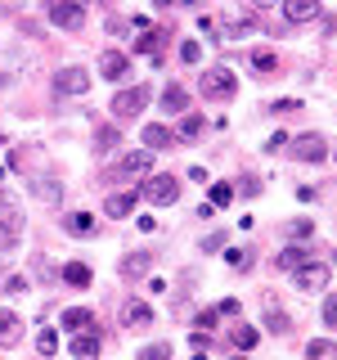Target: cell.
Segmentation results:
<instances>
[{"instance_id":"cell-38","label":"cell","mask_w":337,"mask_h":360,"mask_svg":"<svg viewBox=\"0 0 337 360\" xmlns=\"http://www.w3.org/2000/svg\"><path fill=\"white\" fill-rule=\"evenodd\" d=\"M324 324H337V297H324Z\"/></svg>"},{"instance_id":"cell-35","label":"cell","mask_w":337,"mask_h":360,"mask_svg":"<svg viewBox=\"0 0 337 360\" xmlns=\"http://www.w3.org/2000/svg\"><path fill=\"white\" fill-rule=\"evenodd\" d=\"M180 59H185V63H198L202 59V45L198 41H185V45H180Z\"/></svg>"},{"instance_id":"cell-27","label":"cell","mask_w":337,"mask_h":360,"mask_svg":"<svg viewBox=\"0 0 337 360\" xmlns=\"http://www.w3.org/2000/svg\"><path fill=\"white\" fill-rule=\"evenodd\" d=\"M121 144V135H117V127H99V135H95V153H112Z\"/></svg>"},{"instance_id":"cell-4","label":"cell","mask_w":337,"mask_h":360,"mask_svg":"<svg viewBox=\"0 0 337 360\" xmlns=\"http://www.w3.org/2000/svg\"><path fill=\"white\" fill-rule=\"evenodd\" d=\"M140 194L149 198V202H157V207H166V202L180 198V176H149L140 185Z\"/></svg>"},{"instance_id":"cell-43","label":"cell","mask_w":337,"mask_h":360,"mask_svg":"<svg viewBox=\"0 0 337 360\" xmlns=\"http://www.w3.org/2000/svg\"><path fill=\"white\" fill-rule=\"evenodd\" d=\"M216 315H239V302H234V297H225L220 307H216Z\"/></svg>"},{"instance_id":"cell-6","label":"cell","mask_w":337,"mask_h":360,"mask_svg":"<svg viewBox=\"0 0 337 360\" xmlns=\"http://www.w3.org/2000/svg\"><path fill=\"white\" fill-rule=\"evenodd\" d=\"M54 90H59V95H86L90 72L86 68H59V72H54Z\"/></svg>"},{"instance_id":"cell-41","label":"cell","mask_w":337,"mask_h":360,"mask_svg":"<svg viewBox=\"0 0 337 360\" xmlns=\"http://www.w3.org/2000/svg\"><path fill=\"white\" fill-rule=\"evenodd\" d=\"M198 329H202V333L216 329V311H202V315H198Z\"/></svg>"},{"instance_id":"cell-14","label":"cell","mask_w":337,"mask_h":360,"mask_svg":"<svg viewBox=\"0 0 337 360\" xmlns=\"http://www.w3.org/2000/svg\"><path fill=\"white\" fill-rule=\"evenodd\" d=\"M284 18L288 22H315L319 18V0H284Z\"/></svg>"},{"instance_id":"cell-30","label":"cell","mask_w":337,"mask_h":360,"mask_svg":"<svg viewBox=\"0 0 337 360\" xmlns=\"http://www.w3.org/2000/svg\"><path fill=\"white\" fill-rule=\"evenodd\" d=\"M337 347L329 342V338H315V342H306V360H333Z\"/></svg>"},{"instance_id":"cell-31","label":"cell","mask_w":337,"mask_h":360,"mask_svg":"<svg viewBox=\"0 0 337 360\" xmlns=\"http://www.w3.org/2000/svg\"><path fill=\"white\" fill-rule=\"evenodd\" d=\"M37 352L41 356H54V352H59V333H54V329H41L37 333Z\"/></svg>"},{"instance_id":"cell-28","label":"cell","mask_w":337,"mask_h":360,"mask_svg":"<svg viewBox=\"0 0 337 360\" xmlns=\"http://www.w3.org/2000/svg\"><path fill=\"white\" fill-rule=\"evenodd\" d=\"M63 225H67L72 234H95V217H90V212H72Z\"/></svg>"},{"instance_id":"cell-20","label":"cell","mask_w":337,"mask_h":360,"mask_svg":"<svg viewBox=\"0 0 337 360\" xmlns=\"http://www.w3.org/2000/svg\"><path fill=\"white\" fill-rule=\"evenodd\" d=\"M90 320H95V315H90L86 307H67V311H63V329H67V338L81 333V329H95Z\"/></svg>"},{"instance_id":"cell-21","label":"cell","mask_w":337,"mask_h":360,"mask_svg":"<svg viewBox=\"0 0 337 360\" xmlns=\"http://www.w3.org/2000/svg\"><path fill=\"white\" fill-rule=\"evenodd\" d=\"M230 342L239 347V352H252V347L261 342V333H256L252 324H234V329H230Z\"/></svg>"},{"instance_id":"cell-29","label":"cell","mask_w":337,"mask_h":360,"mask_svg":"<svg viewBox=\"0 0 337 360\" xmlns=\"http://www.w3.org/2000/svg\"><path fill=\"white\" fill-rule=\"evenodd\" d=\"M252 68H256L261 77H270V72L279 68V54H275V50H256V54H252Z\"/></svg>"},{"instance_id":"cell-32","label":"cell","mask_w":337,"mask_h":360,"mask_svg":"<svg viewBox=\"0 0 337 360\" xmlns=\"http://www.w3.org/2000/svg\"><path fill=\"white\" fill-rule=\"evenodd\" d=\"M225 262H230L234 270H247V266H252V257H247V248H230V252H225Z\"/></svg>"},{"instance_id":"cell-45","label":"cell","mask_w":337,"mask_h":360,"mask_svg":"<svg viewBox=\"0 0 337 360\" xmlns=\"http://www.w3.org/2000/svg\"><path fill=\"white\" fill-rule=\"evenodd\" d=\"M5 176H9V167H5V162H0V180H5Z\"/></svg>"},{"instance_id":"cell-44","label":"cell","mask_w":337,"mask_h":360,"mask_svg":"<svg viewBox=\"0 0 337 360\" xmlns=\"http://www.w3.org/2000/svg\"><path fill=\"white\" fill-rule=\"evenodd\" d=\"M284 144H292V140H288V135H275V140H270V144H265V153H279V149H284Z\"/></svg>"},{"instance_id":"cell-16","label":"cell","mask_w":337,"mask_h":360,"mask_svg":"<svg viewBox=\"0 0 337 360\" xmlns=\"http://www.w3.org/2000/svg\"><path fill=\"white\" fill-rule=\"evenodd\" d=\"M144 144H149V149L157 153V149H171V144H180V140L162 127V122H149V127H144Z\"/></svg>"},{"instance_id":"cell-8","label":"cell","mask_w":337,"mask_h":360,"mask_svg":"<svg viewBox=\"0 0 337 360\" xmlns=\"http://www.w3.org/2000/svg\"><path fill=\"white\" fill-rule=\"evenodd\" d=\"M324 135L319 131H306V135H297L292 140V158H301V162H324Z\"/></svg>"},{"instance_id":"cell-3","label":"cell","mask_w":337,"mask_h":360,"mask_svg":"<svg viewBox=\"0 0 337 360\" xmlns=\"http://www.w3.org/2000/svg\"><path fill=\"white\" fill-rule=\"evenodd\" d=\"M202 95L207 99H234V90H239V77L230 72V68H211V72H202Z\"/></svg>"},{"instance_id":"cell-19","label":"cell","mask_w":337,"mask_h":360,"mask_svg":"<svg viewBox=\"0 0 337 360\" xmlns=\"http://www.w3.org/2000/svg\"><path fill=\"white\" fill-rule=\"evenodd\" d=\"M162 108L166 112H189V90L185 86H162Z\"/></svg>"},{"instance_id":"cell-33","label":"cell","mask_w":337,"mask_h":360,"mask_svg":"<svg viewBox=\"0 0 337 360\" xmlns=\"http://www.w3.org/2000/svg\"><path fill=\"white\" fill-rule=\"evenodd\" d=\"M14 248H18V234L9 230L5 221H0V257H5V252H14Z\"/></svg>"},{"instance_id":"cell-18","label":"cell","mask_w":337,"mask_h":360,"mask_svg":"<svg viewBox=\"0 0 337 360\" xmlns=\"http://www.w3.org/2000/svg\"><path fill=\"white\" fill-rule=\"evenodd\" d=\"M32 194H37V202H45V207H59L63 185L59 180H32Z\"/></svg>"},{"instance_id":"cell-7","label":"cell","mask_w":337,"mask_h":360,"mask_svg":"<svg viewBox=\"0 0 337 360\" xmlns=\"http://www.w3.org/2000/svg\"><path fill=\"white\" fill-rule=\"evenodd\" d=\"M261 307H265V329L275 333V338H288V333H292V320H288V311L279 307V297H275V292H265V297H261Z\"/></svg>"},{"instance_id":"cell-23","label":"cell","mask_w":337,"mask_h":360,"mask_svg":"<svg viewBox=\"0 0 337 360\" xmlns=\"http://www.w3.org/2000/svg\"><path fill=\"white\" fill-rule=\"evenodd\" d=\"M135 202H140V189L135 194H108V217H131Z\"/></svg>"},{"instance_id":"cell-37","label":"cell","mask_w":337,"mask_h":360,"mask_svg":"<svg viewBox=\"0 0 337 360\" xmlns=\"http://www.w3.org/2000/svg\"><path fill=\"white\" fill-rule=\"evenodd\" d=\"M5 292H27V279H22V275H9L5 279Z\"/></svg>"},{"instance_id":"cell-1","label":"cell","mask_w":337,"mask_h":360,"mask_svg":"<svg viewBox=\"0 0 337 360\" xmlns=\"http://www.w3.org/2000/svg\"><path fill=\"white\" fill-rule=\"evenodd\" d=\"M144 104H149V86H126V90H117L112 95V117L117 122H131V117H140L144 112Z\"/></svg>"},{"instance_id":"cell-39","label":"cell","mask_w":337,"mask_h":360,"mask_svg":"<svg viewBox=\"0 0 337 360\" xmlns=\"http://www.w3.org/2000/svg\"><path fill=\"white\" fill-rule=\"evenodd\" d=\"M292 108H301L297 99H275V104H270V112H292Z\"/></svg>"},{"instance_id":"cell-26","label":"cell","mask_w":337,"mask_h":360,"mask_svg":"<svg viewBox=\"0 0 337 360\" xmlns=\"http://www.w3.org/2000/svg\"><path fill=\"white\" fill-rule=\"evenodd\" d=\"M202 127H207V122H202L198 112H185V117H180V135H176V140H198Z\"/></svg>"},{"instance_id":"cell-25","label":"cell","mask_w":337,"mask_h":360,"mask_svg":"<svg viewBox=\"0 0 337 360\" xmlns=\"http://www.w3.org/2000/svg\"><path fill=\"white\" fill-rule=\"evenodd\" d=\"M63 284L86 288V284H90V266H86V262H67V266H63Z\"/></svg>"},{"instance_id":"cell-47","label":"cell","mask_w":337,"mask_h":360,"mask_svg":"<svg viewBox=\"0 0 337 360\" xmlns=\"http://www.w3.org/2000/svg\"><path fill=\"white\" fill-rule=\"evenodd\" d=\"M239 360H243V356H239Z\"/></svg>"},{"instance_id":"cell-22","label":"cell","mask_w":337,"mask_h":360,"mask_svg":"<svg viewBox=\"0 0 337 360\" xmlns=\"http://www.w3.org/2000/svg\"><path fill=\"white\" fill-rule=\"evenodd\" d=\"M306 262H310V248H301V243H288L284 252H279V266H284V270H297Z\"/></svg>"},{"instance_id":"cell-46","label":"cell","mask_w":337,"mask_h":360,"mask_svg":"<svg viewBox=\"0 0 337 360\" xmlns=\"http://www.w3.org/2000/svg\"><path fill=\"white\" fill-rule=\"evenodd\" d=\"M77 5H81V0H77Z\"/></svg>"},{"instance_id":"cell-24","label":"cell","mask_w":337,"mask_h":360,"mask_svg":"<svg viewBox=\"0 0 337 360\" xmlns=\"http://www.w3.org/2000/svg\"><path fill=\"white\" fill-rule=\"evenodd\" d=\"M0 221H5L14 234H22V207H18L14 198H0Z\"/></svg>"},{"instance_id":"cell-36","label":"cell","mask_w":337,"mask_h":360,"mask_svg":"<svg viewBox=\"0 0 337 360\" xmlns=\"http://www.w3.org/2000/svg\"><path fill=\"white\" fill-rule=\"evenodd\" d=\"M230 198H234V189H230V185H211V207H225Z\"/></svg>"},{"instance_id":"cell-13","label":"cell","mask_w":337,"mask_h":360,"mask_svg":"<svg viewBox=\"0 0 337 360\" xmlns=\"http://www.w3.org/2000/svg\"><path fill=\"white\" fill-rule=\"evenodd\" d=\"M117 270H121V279H144L153 270V252H126Z\"/></svg>"},{"instance_id":"cell-2","label":"cell","mask_w":337,"mask_h":360,"mask_svg":"<svg viewBox=\"0 0 337 360\" xmlns=\"http://www.w3.org/2000/svg\"><path fill=\"white\" fill-rule=\"evenodd\" d=\"M292 284L306 288V292H319V288H329V284H333V270H329V262H315V257H310L306 266L292 270Z\"/></svg>"},{"instance_id":"cell-34","label":"cell","mask_w":337,"mask_h":360,"mask_svg":"<svg viewBox=\"0 0 337 360\" xmlns=\"http://www.w3.org/2000/svg\"><path fill=\"white\" fill-rule=\"evenodd\" d=\"M140 360H171V347H166V342H153V347H144V352H140Z\"/></svg>"},{"instance_id":"cell-17","label":"cell","mask_w":337,"mask_h":360,"mask_svg":"<svg viewBox=\"0 0 337 360\" xmlns=\"http://www.w3.org/2000/svg\"><path fill=\"white\" fill-rule=\"evenodd\" d=\"M22 338V320L14 311H0V347H18Z\"/></svg>"},{"instance_id":"cell-40","label":"cell","mask_w":337,"mask_h":360,"mask_svg":"<svg viewBox=\"0 0 337 360\" xmlns=\"http://www.w3.org/2000/svg\"><path fill=\"white\" fill-rule=\"evenodd\" d=\"M202 248H207V252H216V248H225V234L216 230V234H207V239H202Z\"/></svg>"},{"instance_id":"cell-11","label":"cell","mask_w":337,"mask_h":360,"mask_svg":"<svg viewBox=\"0 0 337 360\" xmlns=\"http://www.w3.org/2000/svg\"><path fill=\"white\" fill-rule=\"evenodd\" d=\"M121 324H126V329H144V324H153V307L144 297H126V307H121Z\"/></svg>"},{"instance_id":"cell-15","label":"cell","mask_w":337,"mask_h":360,"mask_svg":"<svg viewBox=\"0 0 337 360\" xmlns=\"http://www.w3.org/2000/svg\"><path fill=\"white\" fill-rule=\"evenodd\" d=\"M72 356H77V360H95V356H99V333H95V329L72 333Z\"/></svg>"},{"instance_id":"cell-10","label":"cell","mask_w":337,"mask_h":360,"mask_svg":"<svg viewBox=\"0 0 337 360\" xmlns=\"http://www.w3.org/2000/svg\"><path fill=\"white\" fill-rule=\"evenodd\" d=\"M166 37H171V32L166 27H149V22H140V37H135V50L140 54H162V45H166Z\"/></svg>"},{"instance_id":"cell-42","label":"cell","mask_w":337,"mask_h":360,"mask_svg":"<svg viewBox=\"0 0 337 360\" xmlns=\"http://www.w3.org/2000/svg\"><path fill=\"white\" fill-rule=\"evenodd\" d=\"M310 230H315V225H310L306 217H301V221H292V234H297V239H306V234H310Z\"/></svg>"},{"instance_id":"cell-12","label":"cell","mask_w":337,"mask_h":360,"mask_svg":"<svg viewBox=\"0 0 337 360\" xmlns=\"http://www.w3.org/2000/svg\"><path fill=\"white\" fill-rule=\"evenodd\" d=\"M99 72L108 77V82H126V72H131V59L121 50H104V59H99Z\"/></svg>"},{"instance_id":"cell-9","label":"cell","mask_w":337,"mask_h":360,"mask_svg":"<svg viewBox=\"0 0 337 360\" xmlns=\"http://www.w3.org/2000/svg\"><path fill=\"white\" fill-rule=\"evenodd\" d=\"M153 172V149H135L117 158V176H149Z\"/></svg>"},{"instance_id":"cell-5","label":"cell","mask_w":337,"mask_h":360,"mask_svg":"<svg viewBox=\"0 0 337 360\" xmlns=\"http://www.w3.org/2000/svg\"><path fill=\"white\" fill-rule=\"evenodd\" d=\"M50 22H54V27H63V32H77L86 22V14H81L77 0H50Z\"/></svg>"}]
</instances>
